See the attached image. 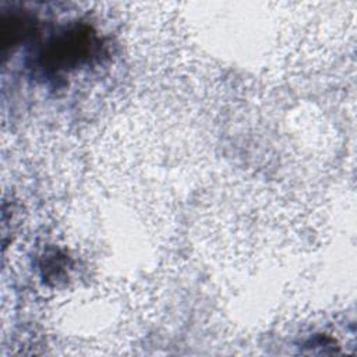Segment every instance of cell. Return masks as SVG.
Wrapping results in <instances>:
<instances>
[{
    "instance_id": "1",
    "label": "cell",
    "mask_w": 357,
    "mask_h": 357,
    "mask_svg": "<svg viewBox=\"0 0 357 357\" xmlns=\"http://www.w3.org/2000/svg\"><path fill=\"white\" fill-rule=\"evenodd\" d=\"M98 46V38L89 26L74 25L53 36L43 47L39 60L43 70L67 71L88 61Z\"/></svg>"
}]
</instances>
